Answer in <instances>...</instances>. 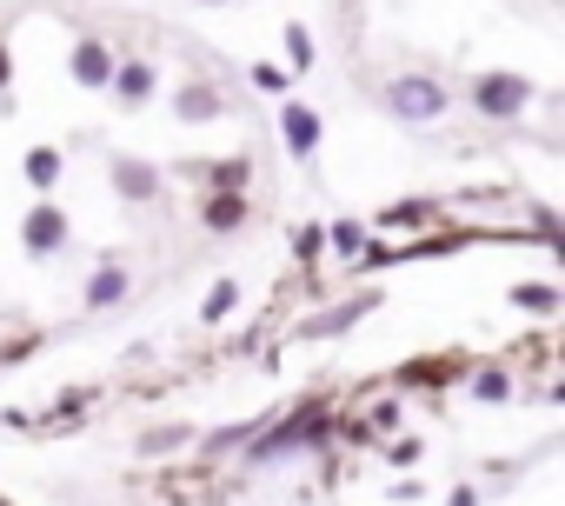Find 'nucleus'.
<instances>
[{"label": "nucleus", "mask_w": 565, "mask_h": 506, "mask_svg": "<svg viewBox=\"0 0 565 506\" xmlns=\"http://www.w3.org/2000/svg\"><path fill=\"white\" fill-rule=\"evenodd\" d=\"M279 48H287V74H313V61H320V48H313V28L307 21H287V28H279Z\"/></svg>", "instance_id": "nucleus-15"}, {"label": "nucleus", "mask_w": 565, "mask_h": 506, "mask_svg": "<svg viewBox=\"0 0 565 506\" xmlns=\"http://www.w3.org/2000/svg\"><path fill=\"white\" fill-rule=\"evenodd\" d=\"M74 246V220H67V207L61 200H34L28 207V220H21V253L28 261H61V253Z\"/></svg>", "instance_id": "nucleus-4"}, {"label": "nucleus", "mask_w": 565, "mask_h": 506, "mask_svg": "<svg viewBox=\"0 0 565 506\" xmlns=\"http://www.w3.org/2000/svg\"><path fill=\"white\" fill-rule=\"evenodd\" d=\"M532 101H539V81L532 74H512V67H486V74H472L466 81V107L479 114V120H525L532 114Z\"/></svg>", "instance_id": "nucleus-3"}, {"label": "nucleus", "mask_w": 565, "mask_h": 506, "mask_svg": "<svg viewBox=\"0 0 565 506\" xmlns=\"http://www.w3.org/2000/svg\"><path fill=\"white\" fill-rule=\"evenodd\" d=\"M452 101H459V94H452L439 74H419V67H413V74H393V81L380 87V107H386L399 127H433V120L452 114Z\"/></svg>", "instance_id": "nucleus-2"}, {"label": "nucleus", "mask_w": 565, "mask_h": 506, "mask_svg": "<svg viewBox=\"0 0 565 506\" xmlns=\"http://www.w3.org/2000/svg\"><path fill=\"white\" fill-rule=\"evenodd\" d=\"M153 94H160V67H153V61H134V54H127V61H114V81H107V101H114V107L140 114Z\"/></svg>", "instance_id": "nucleus-11"}, {"label": "nucleus", "mask_w": 565, "mask_h": 506, "mask_svg": "<svg viewBox=\"0 0 565 506\" xmlns=\"http://www.w3.org/2000/svg\"><path fill=\"white\" fill-rule=\"evenodd\" d=\"M200 8H226V0H200Z\"/></svg>", "instance_id": "nucleus-27"}, {"label": "nucleus", "mask_w": 565, "mask_h": 506, "mask_svg": "<svg viewBox=\"0 0 565 506\" xmlns=\"http://www.w3.org/2000/svg\"><path fill=\"white\" fill-rule=\"evenodd\" d=\"M433 213H439L433 200H399V207L380 213V226H419V220H433Z\"/></svg>", "instance_id": "nucleus-21"}, {"label": "nucleus", "mask_w": 565, "mask_h": 506, "mask_svg": "<svg viewBox=\"0 0 565 506\" xmlns=\"http://www.w3.org/2000/svg\"><path fill=\"white\" fill-rule=\"evenodd\" d=\"M61 173H67V154H61V147H28V154H21V180H28L34 193H54Z\"/></svg>", "instance_id": "nucleus-13"}, {"label": "nucleus", "mask_w": 565, "mask_h": 506, "mask_svg": "<svg viewBox=\"0 0 565 506\" xmlns=\"http://www.w3.org/2000/svg\"><path fill=\"white\" fill-rule=\"evenodd\" d=\"M127 294H134V267L120 261V253H100V267H94L87 287H81V307H87V314H114Z\"/></svg>", "instance_id": "nucleus-9"}, {"label": "nucleus", "mask_w": 565, "mask_h": 506, "mask_svg": "<svg viewBox=\"0 0 565 506\" xmlns=\"http://www.w3.org/2000/svg\"><path fill=\"white\" fill-rule=\"evenodd\" d=\"M333 400H300V407H287V413H279L273 426H253V440H246V460H279V453H320L327 440H333Z\"/></svg>", "instance_id": "nucleus-1"}, {"label": "nucleus", "mask_w": 565, "mask_h": 506, "mask_svg": "<svg viewBox=\"0 0 565 506\" xmlns=\"http://www.w3.org/2000/svg\"><path fill=\"white\" fill-rule=\"evenodd\" d=\"M107 180H114V200H120V207H153V200H167V167H153V160H140V154H114V160H107Z\"/></svg>", "instance_id": "nucleus-5"}, {"label": "nucleus", "mask_w": 565, "mask_h": 506, "mask_svg": "<svg viewBox=\"0 0 565 506\" xmlns=\"http://www.w3.org/2000/svg\"><path fill=\"white\" fill-rule=\"evenodd\" d=\"M233 314H239V281L220 274V281L206 287V301H200V327H226Z\"/></svg>", "instance_id": "nucleus-16"}, {"label": "nucleus", "mask_w": 565, "mask_h": 506, "mask_svg": "<svg viewBox=\"0 0 565 506\" xmlns=\"http://www.w3.org/2000/svg\"><path fill=\"white\" fill-rule=\"evenodd\" d=\"M446 506H479V486H452V493H446Z\"/></svg>", "instance_id": "nucleus-26"}, {"label": "nucleus", "mask_w": 565, "mask_h": 506, "mask_svg": "<svg viewBox=\"0 0 565 506\" xmlns=\"http://www.w3.org/2000/svg\"><path fill=\"white\" fill-rule=\"evenodd\" d=\"M294 261H300V274H313V267L327 261V220H307V226H294Z\"/></svg>", "instance_id": "nucleus-20"}, {"label": "nucleus", "mask_w": 565, "mask_h": 506, "mask_svg": "<svg viewBox=\"0 0 565 506\" xmlns=\"http://www.w3.org/2000/svg\"><path fill=\"white\" fill-rule=\"evenodd\" d=\"M193 220H200L213 240H233V233L253 226V200H246V187H206V193L193 200Z\"/></svg>", "instance_id": "nucleus-6"}, {"label": "nucleus", "mask_w": 565, "mask_h": 506, "mask_svg": "<svg viewBox=\"0 0 565 506\" xmlns=\"http://www.w3.org/2000/svg\"><path fill=\"white\" fill-rule=\"evenodd\" d=\"M373 307H380V287H366V294H353V301H333L327 314H307V320H300V340H333V334L360 327Z\"/></svg>", "instance_id": "nucleus-12"}, {"label": "nucleus", "mask_w": 565, "mask_h": 506, "mask_svg": "<svg viewBox=\"0 0 565 506\" xmlns=\"http://www.w3.org/2000/svg\"><path fill=\"white\" fill-rule=\"evenodd\" d=\"M246 74H253V87H259V94H287V81H294L287 67H273V61H253Z\"/></svg>", "instance_id": "nucleus-22"}, {"label": "nucleus", "mask_w": 565, "mask_h": 506, "mask_svg": "<svg viewBox=\"0 0 565 506\" xmlns=\"http://www.w3.org/2000/svg\"><path fill=\"white\" fill-rule=\"evenodd\" d=\"M279 140H287V154H294L300 167L320 160V140H327L320 107H307V101H279Z\"/></svg>", "instance_id": "nucleus-7"}, {"label": "nucleus", "mask_w": 565, "mask_h": 506, "mask_svg": "<svg viewBox=\"0 0 565 506\" xmlns=\"http://www.w3.org/2000/svg\"><path fill=\"white\" fill-rule=\"evenodd\" d=\"M327 246H333V253H340V261L353 267V261H360V253L373 246V233H366V220H327Z\"/></svg>", "instance_id": "nucleus-17"}, {"label": "nucleus", "mask_w": 565, "mask_h": 506, "mask_svg": "<svg viewBox=\"0 0 565 506\" xmlns=\"http://www.w3.org/2000/svg\"><path fill=\"white\" fill-rule=\"evenodd\" d=\"M8 87H14V48L0 41V94H8Z\"/></svg>", "instance_id": "nucleus-25"}, {"label": "nucleus", "mask_w": 565, "mask_h": 506, "mask_svg": "<svg viewBox=\"0 0 565 506\" xmlns=\"http://www.w3.org/2000/svg\"><path fill=\"white\" fill-rule=\"evenodd\" d=\"M114 48H107V34H74V48H67V74H74V87H87V94H107V81H114Z\"/></svg>", "instance_id": "nucleus-8"}, {"label": "nucleus", "mask_w": 565, "mask_h": 506, "mask_svg": "<svg viewBox=\"0 0 565 506\" xmlns=\"http://www.w3.org/2000/svg\"><path fill=\"white\" fill-rule=\"evenodd\" d=\"M426 453V440H393V466H413Z\"/></svg>", "instance_id": "nucleus-24"}, {"label": "nucleus", "mask_w": 565, "mask_h": 506, "mask_svg": "<svg viewBox=\"0 0 565 506\" xmlns=\"http://www.w3.org/2000/svg\"><path fill=\"white\" fill-rule=\"evenodd\" d=\"M466 393H472V400H486V407L512 400V367H499V360H492V367H479V373L466 380Z\"/></svg>", "instance_id": "nucleus-19"}, {"label": "nucleus", "mask_w": 565, "mask_h": 506, "mask_svg": "<svg viewBox=\"0 0 565 506\" xmlns=\"http://www.w3.org/2000/svg\"><path fill=\"white\" fill-rule=\"evenodd\" d=\"M180 440H193V426H160V433H140V453H173Z\"/></svg>", "instance_id": "nucleus-23"}, {"label": "nucleus", "mask_w": 565, "mask_h": 506, "mask_svg": "<svg viewBox=\"0 0 565 506\" xmlns=\"http://www.w3.org/2000/svg\"><path fill=\"white\" fill-rule=\"evenodd\" d=\"M206 187H253V160L246 154H226V160H206V167H193Z\"/></svg>", "instance_id": "nucleus-18"}, {"label": "nucleus", "mask_w": 565, "mask_h": 506, "mask_svg": "<svg viewBox=\"0 0 565 506\" xmlns=\"http://www.w3.org/2000/svg\"><path fill=\"white\" fill-rule=\"evenodd\" d=\"M558 301H565V294H558L552 281H512V287H505V307L539 314V320H545V314H558Z\"/></svg>", "instance_id": "nucleus-14"}, {"label": "nucleus", "mask_w": 565, "mask_h": 506, "mask_svg": "<svg viewBox=\"0 0 565 506\" xmlns=\"http://www.w3.org/2000/svg\"><path fill=\"white\" fill-rule=\"evenodd\" d=\"M167 107H173V120H180V127H213V120H226V114H233V101H226L213 81H180Z\"/></svg>", "instance_id": "nucleus-10"}]
</instances>
